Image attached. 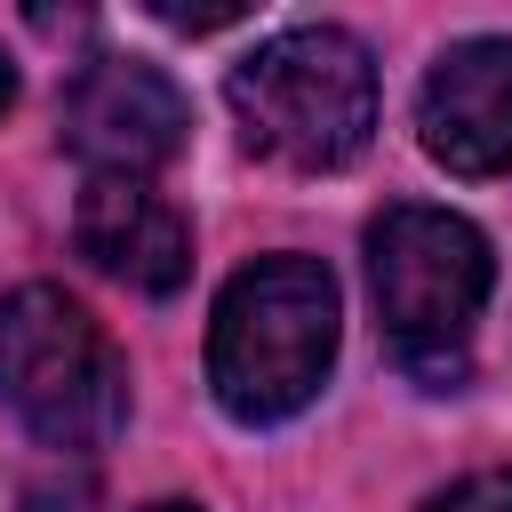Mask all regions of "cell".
I'll return each mask as SVG.
<instances>
[{"instance_id": "obj_2", "label": "cell", "mask_w": 512, "mask_h": 512, "mask_svg": "<svg viewBox=\"0 0 512 512\" xmlns=\"http://www.w3.org/2000/svg\"><path fill=\"white\" fill-rule=\"evenodd\" d=\"M240 136L280 168H344L376 128V64L336 24H296L224 80Z\"/></svg>"}, {"instance_id": "obj_10", "label": "cell", "mask_w": 512, "mask_h": 512, "mask_svg": "<svg viewBox=\"0 0 512 512\" xmlns=\"http://www.w3.org/2000/svg\"><path fill=\"white\" fill-rule=\"evenodd\" d=\"M32 512H88V488H72V496H64V504H56V496H40V488H32Z\"/></svg>"}, {"instance_id": "obj_1", "label": "cell", "mask_w": 512, "mask_h": 512, "mask_svg": "<svg viewBox=\"0 0 512 512\" xmlns=\"http://www.w3.org/2000/svg\"><path fill=\"white\" fill-rule=\"evenodd\" d=\"M336 320H344L336 280L312 256H256L248 272H232L208 320V384L224 416L240 424L296 416L336 368Z\"/></svg>"}, {"instance_id": "obj_8", "label": "cell", "mask_w": 512, "mask_h": 512, "mask_svg": "<svg viewBox=\"0 0 512 512\" xmlns=\"http://www.w3.org/2000/svg\"><path fill=\"white\" fill-rule=\"evenodd\" d=\"M424 512H512V472H472L448 496H432Z\"/></svg>"}, {"instance_id": "obj_7", "label": "cell", "mask_w": 512, "mask_h": 512, "mask_svg": "<svg viewBox=\"0 0 512 512\" xmlns=\"http://www.w3.org/2000/svg\"><path fill=\"white\" fill-rule=\"evenodd\" d=\"M72 240L96 272H112L136 296H176L192 272V232L144 176H88L72 208Z\"/></svg>"}, {"instance_id": "obj_12", "label": "cell", "mask_w": 512, "mask_h": 512, "mask_svg": "<svg viewBox=\"0 0 512 512\" xmlns=\"http://www.w3.org/2000/svg\"><path fill=\"white\" fill-rule=\"evenodd\" d=\"M152 512H192V504H152Z\"/></svg>"}, {"instance_id": "obj_5", "label": "cell", "mask_w": 512, "mask_h": 512, "mask_svg": "<svg viewBox=\"0 0 512 512\" xmlns=\"http://www.w3.org/2000/svg\"><path fill=\"white\" fill-rule=\"evenodd\" d=\"M192 104L144 56H88L64 88V144L96 176H152L184 152Z\"/></svg>"}, {"instance_id": "obj_6", "label": "cell", "mask_w": 512, "mask_h": 512, "mask_svg": "<svg viewBox=\"0 0 512 512\" xmlns=\"http://www.w3.org/2000/svg\"><path fill=\"white\" fill-rule=\"evenodd\" d=\"M416 128L448 176H504L512 168V40H456L424 72Z\"/></svg>"}, {"instance_id": "obj_4", "label": "cell", "mask_w": 512, "mask_h": 512, "mask_svg": "<svg viewBox=\"0 0 512 512\" xmlns=\"http://www.w3.org/2000/svg\"><path fill=\"white\" fill-rule=\"evenodd\" d=\"M368 288L400 368L424 384H456L464 336L488 304V240L448 208L400 200L368 224Z\"/></svg>"}, {"instance_id": "obj_9", "label": "cell", "mask_w": 512, "mask_h": 512, "mask_svg": "<svg viewBox=\"0 0 512 512\" xmlns=\"http://www.w3.org/2000/svg\"><path fill=\"white\" fill-rule=\"evenodd\" d=\"M160 24H176V32H216V24H240V8H160Z\"/></svg>"}, {"instance_id": "obj_11", "label": "cell", "mask_w": 512, "mask_h": 512, "mask_svg": "<svg viewBox=\"0 0 512 512\" xmlns=\"http://www.w3.org/2000/svg\"><path fill=\"white\" fill-rule=\"evenodd\" d=\"M8 104H16V64L0 56V112H8Z\"/></svg>"}, {"instance_id": "obj_3", "label": "cell", "mask_w": 512, "mask_h": 512, "mask_svg": "<svg viewBox=\"0 0 512 512\" xmlns=\"http://www.w3.org/2000/svg\"><path fill=\"white\" fill-rule=\"evenodd\" d=\"M0 400L32 424V440L80 456L128 424V360L88 304L32 280L0 296Z\"/></svg>"}]
</instances>
